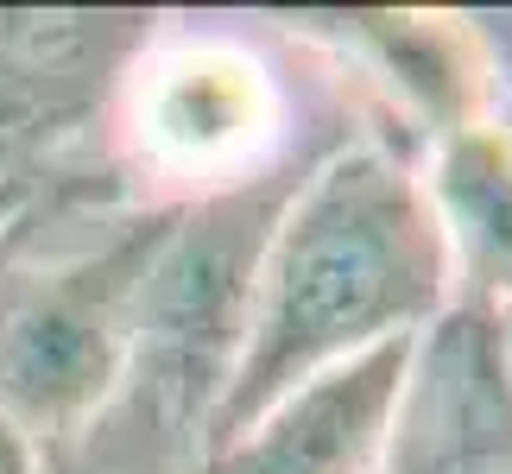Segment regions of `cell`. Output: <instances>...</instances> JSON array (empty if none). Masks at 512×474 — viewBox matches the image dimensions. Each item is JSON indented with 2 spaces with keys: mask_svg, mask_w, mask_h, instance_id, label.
Listing matches in <instances>:
<instances>
[{
  "mask_svg": "<svg viewBox=\"0 0 512 474\" xmlns=\"http://www.w3.org/2000/svg\"><path fill=\"white\" fill-rule=\"evenodd\" d=\"M424 190L449 241L456 298L512 310V146L487 121L443 133Z\"/></svg>",
  "mask_w": 512,
  "mask_h": 474,
  "instance_id": "cell-8",
  "label": "cell"
},
{
  "mask_svg": "<svg viewBox=\"0 0 512 474\" xmlns=\"http://www.w3.org/2000/svg\"><path fill=\"white\" fill-rule=\"evenodd\" d=\"M0 474H38V443L0 418Z\"/></svg>",
  "mask_w": 512,
  "mask_h": 474,
  "instance_id": "cell-11",
  "label": "cell"
},
{
  "mask_svg": "<svg viewBox=\"0 0 512 474\" xmlns=\"http://www.w3.org/2000/svg\"><path fill=\"white\" fill-rule=\"evenodd\" d=\"M411 342L354 354V361L317 373L310 386L285 392L234 443L215 449L209 474H380Z\"/></svg>",
  "mask_w": 512,
  "mask_h": 474,
  "instance_id": "cell-7",
  "label": "cell"
},
{
  "mask_svg": "<svg viewBox=\"0 0 512 474\" xmlns=\"http://www.w3.org/2000/svg\"><path fill=\"white\" fill-rule=\"evenodd\" d=\"M310 158L177 203L146 260L127 380L152 392L171 418L196 424L203 437H209V411L228 386V367L241 354L266 234L279 222L285 196L298 190V177L310 171Z\"/></svg>",
  "mask_w": 512,
  "mask_h": 474,
  "instance_id": "cell-3",
  "label": "cell"
},
{
  "mask_svg": "<svg viewBox=\"0 0 512 474\" xmlns=\"http://www.w3.org/2000/svg\"><path fill=\"white\" fill-rule=\"evenodd\" d=\"M32 190H38V184H0V228H7L13 215L32 203Z\"/></svg>",
  "mask_w": 512,
  "mask_h": 474,
  "instance_id": "cell-12",
  "label": "cell"
},
{
  "mask_svg": "<svg viewBox=\"0 0 512 474\" xmlns=\"http://www.w3.org/2000/svg\"><path fill=\"white\" fill-rule=\"evenodd\" d=\"M449 304L456 272L424 165L380 133L323 146L266 234L241 354L203 449L215 456L317 373L424 335Z\"/></svg>",
  "mask_w": 512,
  "mask_h": 474,
  "instance_id": "cell-1",
  "label": "cell"
},
{
  "mask_svg": "<svg viewBox=\"0 0 512 474\" xmlns=\"http://www.w3.org/2000/svg\"><path fill=\"white\" fill-rule=\"evenodd\" d=\"M38 474H209L203 430L121 380V392L64 437L38 443Z\"/></svg>",
  "mask_w": 512,
  "mask_h": 474,
  "instance_id": "cell-9",
  "label": "cell"
},
{
  "mask_svg": "<svg viewBox=\"0 0 512 474\" xmlns=\"http://www.w3.org/2000/svg\"><path fill=\"white\" fill-rule=\"evenodd\" d=\"M165 196L146 203L51 209L32 203L0 228V418L51 443L95 418L133 367L146 260L171 222Z\"/></svg>",
  "mask_w": 512,
  "mask_h": 474,
  "instance_id": "cell-2",
  "label": "cell"
},
{
  "mask_svg": "<svg viewBox=\"0 0 512 474\" xmlns=\"http://www.w3.org/2000/svg\"><path fill=\"white\" fill-rule=\"evenodd\" d=\"M380 474H512V310L456 298L411 342Z\"/></svg>",
  "mask_w": 512,
  "mask_h": 474,
  "instance_id": "cell-6",
  "label": "cell"
},
{
  "mask_svg": "<svg viewBox=\"0 0 512 474\" xmlns=\"http://www.w3.org/2000/svg\"><path fill=\"white\" fill-rule=\"evenodd\" d=\"M159 13L0 7V184H45L51 158L114 121Z\"/></svg>",
  "mask_w": 512,
  "mask_h": 474,
  "instance_id": "cell-5",
  "label": "cell"
},
{
  "mask_svg": "<svg viewBox=\"0 0 512 474\" xmlns=\"http://www.w3.org/2000/svg\"><path fill=\"white\" fill-rule=\"evenodd\" d=\"M481 32V51H487V127L512 146V13H487L475 19Z\"/></svg>",
  "mask_w": 512,
  "mask_h": 474,
  "instance_id": "cell-10",
  "label": "cell"
},
{
  "mask_svg": "<svg viewBox=\"0 0 512 474\" xmlns=\"http://www.w3.org/2000/svg\"><path fill=\"white\" fill-rule=\"evenodd\" d=\"M285 83L247 38L228 32H165L127 76L114 108L133 171L171 177V203L203 190L247 184L260 171L298 165L285 152ZM310 158V152H304Z\"/></svg>",
  "mask_w": 512,
  "mask_h": 474,
  "instance_id": "cell-4",
  "label": "cell"
}]
</instances>
